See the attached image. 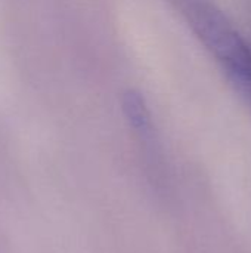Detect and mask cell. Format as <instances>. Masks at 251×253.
<instances>
[{"label": "cell", "instance_id": "cell-1", "mask_svg": "<svg viewBox=\"0 0 251 253\" xmlns=\"http://www.w3.org/2000/svg\"><path fill=\"white\" fill-rule=\"evenodd\" d=\"M189 27L251 107V44L209 0H175Z\"/></svg>", "mask_w": 251, "mask_h": 253}, {"label": "cell", "instance_id": "cell-2", "mask_svg": "<svg viewBox=\"0 0 251 253\" xmlns=\"http://www.w3.org/2000/svg\"><path fill=\"white\" fill-rule=\"evenodd\" d=\"M123 113L133 129L146 133L151 129V116L145 98L136 89H127L121 98Z\"/></svg>", "mask_w": 251, "mask_h": 253}]
</instances>
